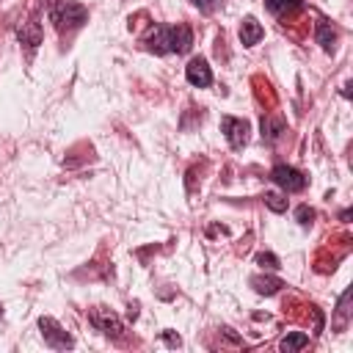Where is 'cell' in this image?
I'll return each mask as SVG.
<instances>
[{
  "instance_id": "7",
  "label": "cell",
  "mask_w": 353,
  "mask_h": 353,
  "mask_svg": "<svg viewBox=\"0 0 353 353\" xmlns=\"http://www.w3.org/2000/svg\"><path fill=\"white\" fill-rule=\"evenodd\" d=\"M185 77L190 85H199V88H207L212 83V69L204 58H193L188 66H185Z\"/></svg>"
},
{
  "instance_id": "18",
  "label": "cell",
  "mask_w": 353,
  "mask_h": 353,
  "mask_svg": "<svg viewBox=\"0 0 353 353\" xmlns=\"http://www.w3.org/2000/svg\"><path fill=\"white\" fill-rule=\"evenodd\" d=\"M193 6H196L199 11H207V14H210V11H215V8L221 6V0H193Z\"/></svg>"
},
{
  "instance_id": "12",
  "label": "cell",
  "mask_w": 353,
  "mask_h": 353,
  "mask_svg": "<svg viewBox=\"0 0 353 353\" xmlns=\"http://www.w3.org/2000/svg\"><path fill=\"white\" fill-rule=\"evenodd\" d=\"M251 287H254L259 295H273V292H279L284 284H281L279 279H273V276H254V279H251Z\"/></svg>"
},
{
  "instance_id": "10",
  "label": "cell",
  "mask_w": 353,
  "mask_h": 353,
  "mask_svg": "<svg viewBox=\"0 0 353 353\" xmlns=\"http://www.w3.org/2000/svg\"><path fill=\"white\" fill-rule=\"evenodd\" d=\"M19 41H22V44H28V47H36V44L41 41V28H39V22H36V19L22 22V28H19Z\"/></svg>"
},
{
  "instance_id": "17",
  "label": "cell",
  "mask_w": 353,
  "mask_h": 353,
  "mask_svg": "<svg viewBox=\"0 0 353 353\" xmlns=\"http://www.w3.org/2000/svg\"><path fill=\"white\" fill-rule=\"evenodd\" d=\"M256 265H262V268H268V270H276L279 268V259L273 256V254H256Z\"/></svg>"
},
{
  "instance_id": "2",
  "label": "cell",
  "mask_w": 353,
  "mask_h": 353,
  "mask_svg": "<svg viewBox=\"0 0 353 353\" xmlns=\"http://www.w3.org/2000/svg\"><path fill=\"white\" fill-rule=\"evenodd\" d=\"M47 14H50V19L55 22L58 30H74L88 19V8L77 0H58Z\"/></svg>"
},
{
  "instance_id": "21",
  "label": "cell",
  "mask_w": 353,
  "mask_h": 353,
  "mask_svg": "<svg viewBox=\"0 0 353 353\" xmlns=\"http://www.w3.org/2000/svg\"><path fill=\"white\" fill-rule=\"evenodd\" d=\"M0 320H3V306H0Z\"/></svg>"
},
{
  "instance_id": "8",
  "label": "cell",
  "mask_w": 353,
  "mask_h": 353,
  "mask_svg": "<svg viewBox=\"0 0 353 353\" xmlns=\"http://www.w3.org/2000/svg\"><path fill=\"white\" fill-rule=\"evenodd\" d=\"M259 39H262V25H259L254 17H245V19L240 22V41H243L245 47H254Z\"/></svg>"
},
{
  "instance_id": "14",
  "label": "cell",
  "mask_w": 353,
  "mask_h": 353,
  "mask_svg": "<svg viewBox=\"0 0 353 353\" xmlns=\"http://www.w3.org/2000/svg\"><path fill=\"white\" fill-rule=\"evenodd\" d=\"M265 6H268L273 14L284 17V14H292V11L301 6V0H265Z\"/></svg>"
},
{
  "instance_id": "9",
  "label": "cell",
  "mask_w": 353,
  "mask_h": 353,
  "mask_svg": "<svg viewBox=\"0 0 353 353\" xmlns=\"http://www.w3.org/2000/svg\"><path fill=\"white\" fill-rule=\"evenodd\" d=\"M281 132H284V121L281 119H273V116H265L262 119V141L276 143L281 138Z\"/></svg>"
},
{
  "instance_id": "16",
  "label": "cell",
  "mask_w": 353,
  "mask_h": 353,
  "mask_svg": "<svg viewBox=\"0 0 353 353\" xmlns=\"http://www.w3.org/2000/svg\"><path fill=\"white\" fill-rule=\"evenodd\" d=\"M295 218H298V223H301V226H309V223H312V218H314V210H312V207H306V204H301V207L295 210Z\"/></svg>"
},
{
  "instance_id": "15",
  "label": "cell",
  "mask_w": 353,
  "mask_h": 353,
  "mask_svg": "<svg viewBox=\"0 0 353 353\" xmlns=\"http://www.w3.org/2000/svg\"><path fill=\"white\" fill-rule=\"evenodd\" d=\"M265 204L273 210V212H284L287 210V199L281 193H265Z\"/></svg>"
},
{
  "instance_id": "19",
  "label": "cell",
  "mask_w": 353,
  "mask_h": 353,
  "mask_svg": "<svg viewBox=\"0 0 353 353\" xmlns=\"http://www.w3.org/2000/svg\"><path fill=\"white\" fill-rule=\"evenodd\" d=\"M163 336H165V342H168V345H174V347L182 342V339H179V336H174V334H163Z\"/></svg>"
},
{
  "instance_id": "13",
  "label": "cell",
  "mask_w": 353,
  "mask_h": 353,
  "mask_svg": "<svg viewBox=\"0 0 353 353\" xmlns=\"http://www.w3.org/2000/svg\"><path fill=\"white\" fill-rule=\"evenodd\" d=\"M306 345H309V336L301 334V331H295V334H287L279 347H281L284 353H295V350H301V347H306Z\"/></svg>"
},
{
  "instance_id": "6",
  "label": "cell",
  "mask_w": 353,
  "mask_h": 353,
  "mask_svg": "<svg viewBox=\"0 0 353 353\" xmlns=\"http://www.w3.org/2000/svg\"><path fill=\"white\" fill-rule=\"evenodd\" d=\"M221 130H223V135H226L232 149H243L248 143V121L234 119V116H223L221 119Z\"/></svg>"
},
{
  "instance_id": "5",
  "label": "cell",
  "mask_w": 353,
  "mask_h": 353,
  "mask_svg": "<svg viewBox=\"0 0 353 353\" xmlns=\"http://www.w3.org/2000/svg\"><path fill=\"white\" fill-rule=\"evenodd\" d=\"M270 179H273L279 188H284L287 193H298V190L306 188V176H303L298 168H292V165H276V168L270 171Z\"/></svg>"
},
{
  "instance_id": "4",
  "label": "cell",
  "mask_w": 353,
  "mask_h": 353,
  "mask_svg": "<svg viewBox=\"0 0 353 353\" xmlns=\"http://www.w3.org/2000/svg\"><path fill=\"white\" fill-rule=\"evenodd\" d=\"M39 328H41L44 342H47L50 347H55V350H66V347L74 345V339H72V336L61 328V323L52 320V317H41V320H39Z\"/></svg>"
},
{
  "instance_id": "20",
  "label": "cell",
  "mask_w": 353,
  "mask_h": 353,
  "mask_svg": "<svg viewBox=\"0 0 353 353\" xmlns=\"http://www.w3.org/2000/svg\"><path fill=\"white\" fill-rule=\"evenodd\" d=\"M55 3H58V0H44V6H47V11H50V8L55 6Z\"/></svg>"
},
{
  "instance_id": "11",
  "label": "cell",
  "mask_w": 353,
  "mask_h": 353,
  "mask_svg": "<svg viewBox=\"0 0 353 353\" xmlns=\"http://www.w3.org/2000/svg\"><path fill=\"white\" fill-rule=\"evenodd\" d=\"M317 44H320L323 50H334V44H336V30H334V25L325 22V19L317 22Z\"/></svg>"
},
{
  "instance_id": "1",
  "label": "cell",
  "mask_w": 353,
  "mask_h": 353,
  "mask_svg": "<svg viewBox=\"0 0 353 353\" xmlns=\"http://www.w3.org/2000/svg\"><path fill=\"white\" fill-rule=\"evenodd\" d=\"M190 44H193V33L188 25H160L146 39V47L157 55H165V52L182 55L190 50Z\"/></svg>"
},
{
  "instance_id": "3",
  "label": "cell",
  "mask_w": 353,
  "mask_h": 353,
  "mask_svg": "<svg viewBox=\"0 0 353 353\" xmlns=\"http://www.w3.org/2000/svg\"><path fill=\"white\" fill-rule=\"evenodd\" d=\"M88 320L94 323V328H99L105 336H113V339H121L124 336V323L119 320L116 312L105 309V306H97L88 312Z\"/></svg>"
}]
</instances>
